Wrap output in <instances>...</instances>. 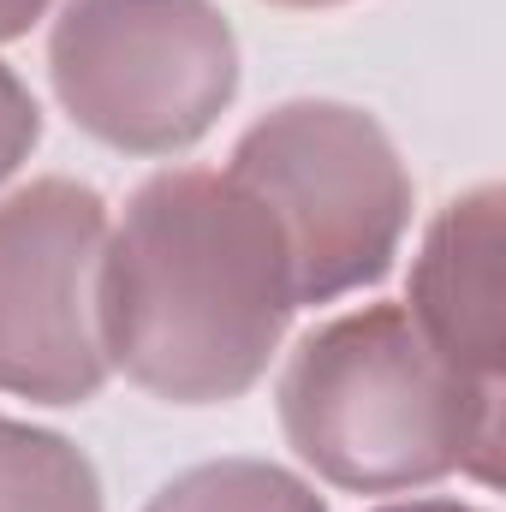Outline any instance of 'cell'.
<instances>
[{
	"label": "cell",
	"instance_id": "7a4b0ae2",
	"mask_svg": "<svg viewBox=\"0 0 506 512\" xmlns=\"http://www.w3.org/2000/svg\"><path fill=\"white\" fill-rule=\"evenodd\" d=\"M280 429L334 489L399 495L453 471L501 483V387L429 352L405 304H364L298 340L280 370Z\"/></svg>",
	"mask_w": 506,
	"mask_h": 512
},
{
	"label": "cell",
	"instance_id": "ba28073f",
	"mask_svg": "<svg viewBox=\"0 0 506 512\" xmlns=\"http://www.w3.org/2000/svg\"><path fill=\"white\" fill-rule=\"evenodd\" d=\"M143 512H328L322 495L268 465V459H215V465H191L185 477H173Z\"/></svg>",
	"mask_w": 506,
	"mask_h": 512
},
{
	"label": "cell",
	"instance_id": "5b68a950",
	"mask_svg": "<svg viewBox=\"0 0 506 512\" xmlns=\"http://www.w3.org/2000/svg\"><path fill=\"white\" fill-rule=\"evenodd\" d=\"M108 203L78 179H36L0 203V393L84 405L108 387L96 274Z\"/></svg>",
	"mask_w": 506,
	"mask_h": 512
},
{
	"label": "cell",
	"instance_id": "3957f363",
	"mask_svg": "<svg viewBox=\"0 0 506 512\" xmlns=\"http://www.w3.org/2000/svg\"><path fill=\"white\" fill-rule=\"evenodd\" d=\"M274 215L298 304L381 286L411 227V173L376 114L352 102H280L227 167Z\"/></svg>",
	"mask_w": 506,
	"mask_h": 512
},
{
	"label": "cell",
	"instance_id": "8992f818",
	"mask_svg": "<svg viewBox=\"0 0 506 512\" xmlns=\"http://www.w3.org/2000/svg\"><path fill=\"white\" fill-rule=\"evenodd\" d=\"M501 185H477L453 197L423 251L411 262V328L429 340L441 364L471 382L501 387L506 370V304H501V245H506Z\"/></svg>",
	"mask_w": 506,
	"mask_h": 512
},
{
	"label": "cell",
	"instance_id": "9c48e42d",
	"mask_svg": "<svg viewBox=\"0 0 506 512\" xmlns=\"http://www.w3.org/2000/svg\"><path fill=\"white\" fill-rule=\"evenodd\" d=\"M36 137H42V108H36V96L18 84L12 66H0V185L30 161Z\"/></svg>",
	"mask_w": 506,
	"mask_h": 512
},
{
	"label": "cell",
	"instance_id": "7c38bea8",
	"mask_svg": "<svg viewBox=\"0 0 506 512\" xmlns=\"http://www.w3.org/2000/svg\"><path fill=\"white\" fill-rule=\"evenodd\" d=\"M268 6H286V12H328V6H352V0H268Z\"/></svg>",
	"mask_w": 506,
	"mask_h": 512
},
{
	"label": "cell",
	"instance_id": "277c9868",
	"mask_svg": "<svg viewBox=\"0 0 506 512\" xmlns=\"http://www.w3.org/2000/svg\"><path fill=\"white\" fill-rule=\"evenodd\" d=\"M48 78L72 126L126 155H179L233 108L239 42L215 0H66Z\"/></svg>",
	"mask_w": 506,
	"mask_h": 512
},
{
	"label": "cell",
	"instance_id": "52a82bcc",
	"mask_svg": "<svg viewBox=\"0 0 506 512\" xmlns=\"http://www.w3.org/2000/svg\"><path fill=\"white\" fill-rule=\"evenodd\" d=\"M0 512H102L96 465L66 435L0 411Z\"/></svg>",
	"mask_w": 506,
	"mask_h": 512
},
{
	"label": "cell",
	"instance_id": "8fae6325",
	"mask_svg": "<svg viewBox=\"0 0 506 512\" xmlns=\"http://www.w3.org/2000/svg\"><path fill=\"white\" fill-rule=\"evenodd\" d=\"M376 512H483V507H459V501H393Z\"/></svg>",
	"mask_w": 506,
	"mask_h": 512
},
{
	"label": "cell",
	"instance_id": "30bf717a",
	"mask_svg": "<svg viewBox=\"0 0 506 512\" xmlns=\"http://www.w3.org/2000/svg\"><path fill=\"white\" fill-rule=\"evenodd\" d=\"M48 12V0H0V42L30 36V24Z\"/></svg>",
	"mask_w": 506,
	"mask_h": 512
},
{
	"label": "cell",
	"instance_id": "6da1fadb",
	"mask_svg": "<svg viewBox=\"0 0 506 512\" xmlns=\"http://www.w3.org/2000/svg\"><path fill=\"white\" fill-rule=\"evenodd\" d=\"M298 310L274 215L233 173L167 167L131 191L96 274L108 370L155 399L221 405L251 393Z\"/></svg>",
	"mask_w": 506,
	"mask_h": 512
}]
</instances>
